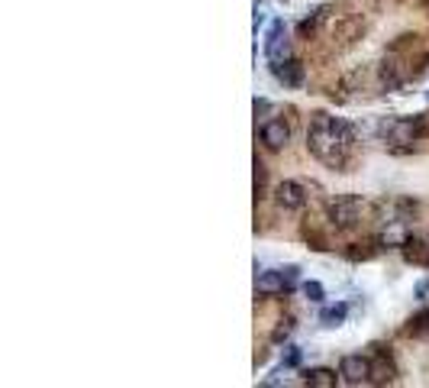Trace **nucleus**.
Instances as JSON below:
<instances>
[{
	"instance_id": "obj_9",
	"label": "nucleus",
	"mask_w": 429,
	"mask_h": 388,
	"mask_svg": "<svg viewBox=\"0 0 429 388\" xmlns=\"http://www.w3.org/2000/svg\"><path fill=\"white\" fill-rule=\"evenodd\" d=\"M255 288H259L261 294H281V292H288V282H284V275L278 272H261L255 275Z\"/></svg>"
},
{
	"instance_id": "obj_3",
	"label": "nucleus",
	"mask_w": 429,
	"mask_h": 388,
	"mask_svg": "<svg viewBox=\"0 0 429 388\" xmlns=\"http://www.w3.org/2000/svg\"><path fill=\"white\" fill-rule=\"evenodd\" d=\"M265 56H268V62H284V58H290V42H288V29H284V23L281 19H274L268 29V39H265Z\"/></svg>"
},
{
	"instance_id": "obj_18",
	"label": "nucleus",
	"mask_w": 429,
	"mask_h": 388,
	"mask_svg": "<svg viewBox=\"0 0 429 388\" xmlns=\"http://www.w3.org/2000/svg\"><path fill=\"white\" fill-rule=\"evenodd\" d=\"M255 114H268V101H255Z\"/></svg>"
},
{
	"instance_id": "obj_13",
	"label": "nucleus",
	"mask_w": 429,
	"mask_h": 388,
	"mask_svg": "<svg viewBox=\"0 0 429 388\" xmlns=\"http://www.w3.org/2000/svg\"><path fill=\"white\" fill-rule=\"evenodd\" d=\"M410 337H429V311H420L417 317L410 321Z\"/></svg>"
},
{
	"instance_id": "obj_2",
	"label": "nucleus",
	"mask_w": 429,
	"mask_h": 388,
	"mask_svg": "<svg viewBox=\"0 0 429 388\" xmlns=\"http://www.w3.org/2000/svg\"><path fill=\"white\" fill-rule=\"evenodd\" d=\"M339 379H342L345 385L371 382V360H365V356H342V362H339Z\"/></svg>"
},
{
	"instance_id": "obj_15",
	"label": "nucleus",
	"mask_w": 429,
	"mask_h": 388,
	"mask_svg": "<svg viewBox=\"0 0 429 388\" xmlns=\"http://www.w3.org/2000/svg\"><path fill=\"white\" fill-rule=\"evenodd\" d=\"M290 330H294V323H290V321H284V323H281V327H278V330L271 333V340H274V343L288 340V337H290Z\"/></svg>"
},
{
	"instance_id": "obj_11",
	"label": "nucleus",
	"mask_w": 429,
	"mask_h": 388,
	"mask_svg": "<svg viewBox=\"0 0 429 388\" xmlns=\"http://www.w3.org/2000/svg\"><path fill=\"white\" fill-rule=\"evenodd\" d=\"M345 314H349L345 304H333V307H326V311L319 314V323H323V327H339V323L345 321Z\"/></svg>"
},
{
	"instance_id": "obj_17",
	"label": "nucleus",
	"mask_w": 429,
	"mask_h": 388,
	"mask_svg": "<svg viewBox=\"0 0 429 388\" xmlns=\"http://www.w3.org/2000/svg\"><path fill=\"white\" fill-rule=\"evenodd\" d=\"M300 362V350L297 346H288V356H284V366H297Z\"/></svg>"
},
{
	"instance_id": "obj_5",
	"label": "nucleus",
	"mask_w": 429,
	"mask_h": 388,
	"mask_svg": "<svg viewBox=\"0 0 429 388\" xmlns=\"http://www.w3.org/2000/svg\"><path fill=\"white\" fill-rule=\"evenodd\" d=\"M271 75L278 78L284 87H300V85H304V65H300V62H294V58L271 62Z\"/></svg>"
},
{
	"instance_id": "obj_7",
	"label": "nucleus",
	"mask_w": 429,
	"mask_h": 388,
	"mask_svg": "<svg viewBox=\"0 0 429 388\" xmlns=\"http://www.w3.org/2000/svg\"><path fill=\"white\" fill-rule=\"evenodd\" d=\"M381 133L391 142H413L420 136V124H417V120H387V124L381 126Z\"/></svg>"
},
{
	"instance_id": "obj_19",
	"label": "nucleus",
	"mask_w": 429,
	"mask_h": 388,
	"mask_svg": "<svg viewBox=\"0 0 429 388\" xmlns=\"http://www.w3.org/2000/svg\"><path fill=\"white\" fill-rule=\"evenodd\" d=\"M426 246H429V243H426Z\"/></svg>"
},
{
	"instance_id": "obj_16",
	"label": "nucleus",
	"mask_w": 429,
	"mask_h": 388,
	"mask_svg": "<svg viewBox=\"0 0 429 388\" xmlns=\"http://www.w3.org/2000/svg\"><path fill=\"white\" fill-rule=\"evenodd\" d=\"M281 275H284L288 288H294V282H297V265H288V269H281Z\"/></svg>"
},
{
	"instance_id": "obj_8",
	"label": "nucleus",
	"mask_w": 429,
	"mask_h": 388,
	"mask_svg": "<svg viewBox=\"0 0 429 388\" xmlns=\"http://www.w3.org/2000/svg\"><path fill=\"white\" fill-rule=\"evenodd\" d=\"M261 142L268 149H284L290 142V126L284 120H268V124L261 126Z\"/></svg>"
},
{
	"instance_id": "obj_1",
	"label": "nucleus",
	"mask_w": 429,
	"mask_h": 388,
	"mask_svg": "<svg viewBox=\"0 0 429 388\" xmlns=\"http://www.w3.org/2000/svg\"><path fill=\"white\" fill-rule=\"evenodd\" d=\"M307 146L319 162H326L333 169H342L349 146H352V126L336 120V117L317 114V120H313V126L307 133Z\"/></svg>"
},
{
	"instance_id": "obj_12",
	"label": "nucleus",
	"mask_w": 429,
	"mask_h": 388,
	"mask_svg": "<svg viewBox=\"0 0 429 388\" xmlns=\"http://www.w3.org/2000/svg\"><path fill=\"white\" fill-rule=\"evenodd\" d=\"M381 239L387 243V246H403V243H407L410 237H407V230H403L401 223H394V227L384 230V237H381Z\"/></svg>"
},
{
	"instance_id": "obj_14",
	"label": "nucleus",
	"mask_w": 429,
	"mask_h": 388,
	"mask_svg": "<svg viewBox=\"0 0 429 388\" xmlns=\"http://www.w3.org/2000/svg\"><path fill=\"white\" fill-rule=\"evenodd\" d=\"M304 294H307L313 304L326 301V292H323V285H319V282H304Z\"/></svg>"
},
{
	"instance_id": "obj_6",
	"label": "nucleus",
	"mask_w": 429,
	"mask_h": 388,
	"mask_svg": "<svg viewBox=\"0 0 429 388\" xmlns=\"http://www.w3.org/2000/svg\"><path fill=\"white\" fill-rule=\"evenodd\" d=\"M274 201L284 210H300L307 204V194H304V188H300L297 181H281L278 188H274Z\"/></svg>"
},
{
	"instance_id": "obj_10",
	"label": "nucleus",
	"mask_w": 429,
	"mask_h": 388,
	"mask_svg": "<svg viewBox=\"0 0 429 388\" xmlns=\"http://www.w3.org/2000/svg\"><path fill=\"white\" fill-rule=\"evenodd\" d=\"M304 382L313 388H336V372L333 369H310L304 372Z\"/></svg>"
},
{
	"instance_id": "obj_4",
	"label": "nucleus",
	"mask_w": 429,
	"mask_h": 388,
	"mask_svg": "<svg viewBox=\"0 0 429 388\" xmlns=\"http://www.w3.org/2000/svg\"><path fill=\"white\" fill-rule=\"evenodd\" d=\"M358 214H362V201L358 198H339L336 204H329V220L336 227H352Z\"/></svg>"
}]
</instances>
